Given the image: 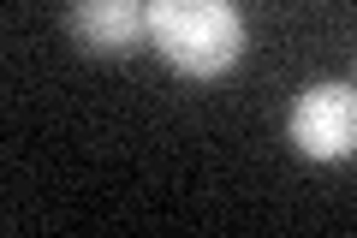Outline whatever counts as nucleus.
<instances>
[{"label": "nucleus", "mask_w": 357, "mask_h": 238, "mask_svg": "<svg viewBox=\"0 0 357 238\" xmlns=\"http://www.w3.org/2000/svg\"><path fill=\"white\" fill-rule=\"evenodd\" d=\"M149 42L178 77H220L244 54V18L232 0H149Z\"/></svg>", "instance_id": "nucleus-1"}, {"label": "nucleus", "mask_w": 357, "mask_h": 238, "mask_svg": "<svg viewBox=\"0 0 357 238\" xmlns=\"http://www.w3.org/2000/svg\"><path fill=\"white\" fill-rule=\"evenodd\" d=\"M286 137L310 161H351L357 155V84H310L286 113Z\"/></svg>", "instance_id": "nucleus-2"}, {"label": "nucleus", "mask_w": 357, "mask_h": 238, "mask_svg": "<svg viewBox=\"0 0 357 238\" xmlns=\"http://www.w3.org/2000/svg\"><path fill=\"white\" fill-rule=\"evenodd\" d=\"M66 30L96 60H131L149 42V0H72Z\"/></svg>", "instance_id": "nucleus-3"}]
</instances>
